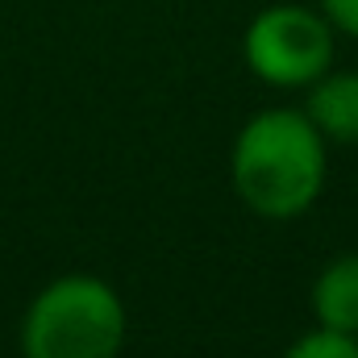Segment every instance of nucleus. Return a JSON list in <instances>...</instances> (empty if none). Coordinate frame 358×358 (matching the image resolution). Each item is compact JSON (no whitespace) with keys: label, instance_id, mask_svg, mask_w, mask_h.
Here are the masks:
<instances>
[{"label":"nucleus","instance_id":"6","mask_svg":"<svg viewBox=\"0 0 358 358\" xmlns=\"http://www.w3.org/2000/svg\"><path fill=\"white\" fill-rule=\"evenodd\" d=\"M283 358H358V338L355 334H334V329H313L304 338H296Z\"/></svg>","mask_w":358,"mask_h":358},{"label":"nucleus","instance_id":"3","mask_svg":"<svg viewBox=\"0 0 358 358\" xmlns=\"http://www.w3.org/2000/svg\"><path fill=\"white\" fill-rule=\"evenodd\" d=\"M242 55L271 88H308L334 67V25L321 8L271 4L246 25Z\"/></svg>","mask_w":358,"mask_h":358},{"label":"nucleus","instance_id":"4","mask_svg":"<svg viewBox=\"0 0 358 358\" xmlns=\"http://www.w3.org/2000/svg\"><path fill=\"white\" fill-rule=\"evenodd\" d=\"M304 117L325 142L358 146V71H325L308 84Z\"/></svg>","mask_w":358,"mask_h":358},{"label":"nucleus","instance_id":"2","mask_svg":"<svg viewBox=\"0 0 358 358\" xmlns=\"http://www.w3.org/2000/svg\"><path fill=\"white\" fill-rule=\"evenodd\" d=\"M125 304L100 275L50 279L21 317L25 358H117L125 346Z\"/></svg>","mask_w":358,"mask_h":358},{"label":"nucleus","instance_id":"7","mask_svg":"<svg viewBox=\"0 0 358 358\" xmlns=\"http://www.w3.org/2000/svg\"><path fill=\"white\" fill-rule=\"evenodd\" d=\"M321 13L334 29L358 38V0H321Z\"/></svg>","mask_w":358,"mask_h":358},{"label":"nucleus","instance_id":"1","mask_svg":"<svg viewBox=\"0 0 358 358\" xmlns=\"http://www.w3.org/2000/svg\"><path fill=\"white\" fill-rule=\"evenodd\" d=\"M329 142L304 108L255 113L229 150V179L242 204L263 221H292L308 213L325 187Z\"/></svg>","mask_w":358,"mask_h":358},{"label":"nucleus","instance_id":"5","mask_svg":"<svg viewBox=\"0 0 358 358\" xmlns=\"http://www.w3.org/2000/svg\"><path fill=\"white\" fill-rule=\"evenodd\" d=\"M313 317L321 329L358 338V255H338L313 279Z\"/></svg>","mask_w":358,"mask_h":358}]
</instances>
